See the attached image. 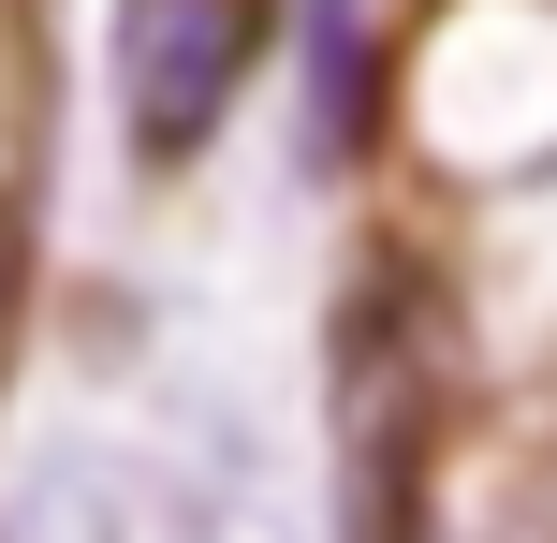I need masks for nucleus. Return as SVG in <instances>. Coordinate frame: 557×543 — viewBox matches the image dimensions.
I'll return each mask as SVG.
<instances>
[{"instance_id":"f03ea898","label":"nucleus","mask_w":557,"mask_h":543,"mask_svg":"<svg viewBox=\"0 0 557 543\" xmlns=\"http://www.w3.org/2000/svg\"><path fill=\"white\" fill-rule=\"evenodd\" d=\"M367 133H382L367 0H308V162H367Z\"/></svg>"},{"instance_id":"f257e3e1","label":"nucleus","mask_w":557,"mask_h":543,"mask_svg":"<svg viewBox=\"0 0 557 543\" xmlns=\"http://www.w3.org/2000/svg\"><path fill=\"white\" fill-rule=\"evenodd\" d=\"M278 59V0H117V133L133 162H206Z\"/></svg>"}]
</instances>
